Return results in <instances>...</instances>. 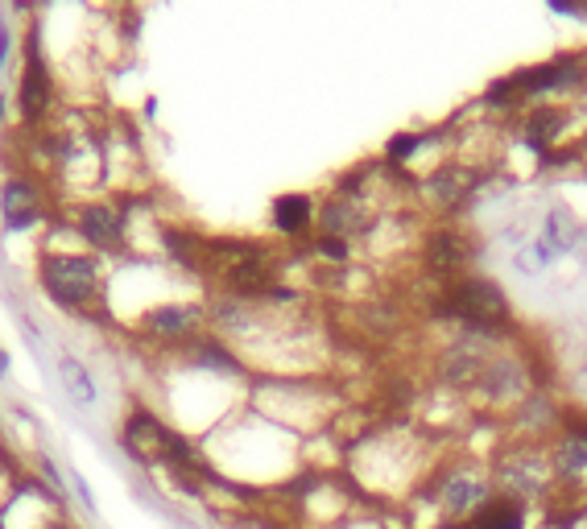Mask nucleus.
<instances>
[{"label": "nucleus", "mask_w": 587, "mask_h": 529, "mask_svg": "<svg viewBox=\"0 0 587 529\" xmlns=\"http://www.w3.org/2000/svg\"><path fill=\"white\" fill-rule=\"evenodd\" d=\"M38 286L58 310H87L100 298L104 265L91 253H46L38 261Z\"/></svg>", "instance_id": "obj_1"}, {"label": "nucleus", "mask_w": 587, "mask_h": 529, "mask_svg": "<svg viewBox=\"0 0 587 529\" xmlns=\"http://www.w3.org/2000/svg\"><path fill=\"white\" fill-rule=\"evenodd\" d=\"M492 496H497V484H492V468L484 463H472V459H455L435 476V496L430 501L439 505V513L455 525L472 521Z\"/></svg>", "instance_id": "obj_2"}, {"label": "nucleus", "mask_w": 587, "mask_h": 529, "mask_svg": "<svg viewBox=\"0 0 587 529\" xmlns=\"http://www.w3.org/2000/svg\"><path fill=\"white\" fill-rule=\"evenodd\" d=\"M54 108V71L42 46V13L29 17L21 38V83H17V112L25 129H38L46 112Z\"/></svg>", "instance_id": "obj_3"}, {"label": "nucleus", "mask_w": 587, "mask_h": 529, "mask_svg": "<svg viewBox=\"0 0 587 529\" xmlns=\"http://www.w3.org/2000/svg\"><path fill=\"white\" fill-rule=\"evenodd\" d=\"M492 484H497V496H509V501H542L554 484L550 459L538 447H513L492 463Z\"/></svg>", "instance_id": "obj_4"}, {"label": "nucleus", "mask_w": 587, "mask_h": 529, "mask_svg": "<svg viewBox=\"0 0 587 529\" xmlns=\"http://www.w3.org/2000/svg\"><path fill=\"white\" fill-rule=\"evenodd\" d=\"M203 323H207V306L166 298V302H153L149 310H141L137 331L145 339H158V344H191V339L203 335Z\"/></svg>", "instance_id": "obj_5"}, {"label": "nucleus", "mask_w": 587, "mask_h": 529, "mask_svg": "<svg viewBox=\"0 0 587 529\" xmlns=\"http://www.w3.org/2000/svg\"><path fill=\"white\" fill-rule=\"evenodd\" d=\"M451 310L468 327L497 331L509 319V298L497 282H488V277H459L451 286Z\"/></svg>", "instance_id": "obj_6"}, {"label": "nucleus", "mask_w": 587, "mask_h": 529, "mask_svg": "<svg viewBox=\"0 0 587 529\" xmlns=\"http://www.w3.org/2000/svg\"><path fill=\"white\" fill-rule=\"evenodd\" d=\"M75 236L91 248V253H120L129 240V220L125 207L112 199H91L75 207Z\"/></svg>", "instance_id": "obj_7"}, {"label": "nucleus", "mask_w": 587, "mask_h": 529, "mask_svg": "<svg viewBox=\"0 0 587 529\" xmlns=\"http://www.w3.org/2000/svg\"><path fill=\"white\" fill-rule=\"evenodd\" d=\"M0 220H5V232L9 236L34 232L46 220V199H42L38 178L9 174L5 182H0Z\"/></svg>", "instance_id": "obj_8"}, {"label": "nucleus", "mask_w": 587, "mask_h": 529, "mask_svg": "<svg viewBox=\"0 0 587 529\" xmlns=\"http://www.w3.org/2000/svg\"><path fill=\"white\" fill-rule=\"evenodd\" d=\"M472 393H484V401H492V406H521L530 397V368L517 356L492 352L480 368V381Z\"/></svg>", "instance_id": "obj_9"}, {"label": "nucleus", "mask_w": 587, "mask_h": 529, "mask_svg": "<svg viewBox=\"0 0 587 529\" xmlns=\"http://www.w3.org/2000/svg\"><path fill=\"white\" fill-rule=\"evenodd\" d=\"M546 459H550L554 484H563V488H583L587 484V434L575 422H567L559 430V439L550 443Z\"/></svg>", "instance_id": "obj_10"}, {"label": "nucleus", "mask_w": 587, "mask_h": 529, "mask_svg": "<svg viewBox=\"0 0 587 529\" xmlns=\"http://www.w3.org/2000/svg\"><path fill=\"white\" fill-rule=\"evenodd\" d=\"M269 224L277 236H286V240H302L306 232H311L319 224V207L311 195H302V191H290V195H277L273 207H269Z\"/></svg>", "instance_id": "obj_11"}, {"label": "nucleus", "mask_w": 587, "mask_h": 529, "mask_svg": "<svg viewBox=\"0 0 587 529\" xmlns=\"http://www.w3.org/2000/svg\"><path fill=\"white\" fill-rule=\"evenodd\" d=\"M455 529H530V509L521 501H509V496H492V501Z\"/></svg>", "instance_id": "obj_12"}, {"label": "nucleus", "mask_w": 587, "mask_h": 529, "mask_svg": "<svg viewBox=\"0 0 587 529\" xmlns=\"http://www.w3.org/2000/svg\"><path fill=\"white\" fill-rule=\"evenodd\" d=\"M583 240V228H579V220L567 211V207H554V211H546V220H542V244L550 248L554 257H563V253H571V248Z\"/></svg>", "instance_id": "obj_13"}, {"label": "nucleus", "mask_w": 587, "mask_h": 529, "mask_svg": "<svg viewBox=\"0 0 587 529\" xmlns=\"http://www.w3.org/2000/svg\"><path fill=\"white\" fill-rule=\"evenodd\" d=\"M58 372H63V385H67V393L79 401V406H96L100 389H96V381H91V372H87V364H83V360H75V356H63V364H58Z\"/></svg>", "instance_id": "obj_14"}, {"label": "nucleus", "mask_w": 587, "mask_h": 529, "mask_svg": "<svg viewBox=\"0 0 587 529\" xmlns=\"http://www.w3.org/2000/svg\"><path fill=\"white\" fill-rule=\"evenodd\" d=\"M430 261H435V269H459L463 261H468V248H463V236L451 232V228H439L435 236H430Z\"/></svg>", "instance_id": "obj_15"}, {"label": "nucleus", "mask_w": 587, "mask_h": 529, "mask_svg": "<svg viewBox=\"0 0 587 529\" xmlns=\"http://www.w3.org/2000/svg\"><path fill=\"white\" fill-rule=\"evenodd\" d=\"M554 261V253H550V248L542 244V240H530V244H525L521 248V253L513 257V265H517V273H525V277H538L546 265Z\"/></svg>", "instance_id": "obj_16"}, {"label": "nucleus", "mask_w": 587, "mask_h": 529, "mask_svg": "<svg viewBox=\"0 0 587 529\" xmlns=\"http://www.w3.org/2000/svg\"><path fill=\"white\" fill-rule=\"evenodd\" d=\"M315 253L335 261V265H344L352 257V248H348V240H339V236H315Z\"/></svg>", "instance_id": "obj_17"}, {"label": "nucleus", "mask_w": 587, "mask_h": 529, "mask_svg": "<svg viewBox=\"0 0 587 529\" xmlns=\"http://www.w3.org/2000/svg\"><path fill=\"white\" fill-rule=\"evenodd\" d=\"M9 54H13V25H9L5 9H0V75L9 67Z\"/></svg>", "instance_id": "obj_18"}, {"label": "nucleus", "mask_w": 587, "mask_h": 529, "mask_svg": "<svg viewBox=\"0 0 587 529\" xmlns=\"http://www.w3.org/2000/svg\"><path fill=\"white\" fill-rule=\"evenodd\" d=\"M71 484H75V492H79V505H83L87 513H96V501H91V488H87V480H83L79 472H71Z\"/></svg>", "instance_id": "obj_19"}, {"label": "nucleus", "mask_w": 587, "mask_h": 529, "mask_svg": "<svg viewBox=\"0 0 587 529\" xmlns=\"http://www.w3.org/2000/svg\"><path fill=\"white\" fill-rule=\"evenodd\" d=\"M5 112H9V96H5V91H0V120H5Z\"/></svg>", "instance_id": "obj_20"}, {"label": "nucleus", "mask_w": 587, "mask_h": 529, "mask_svg": "<svg viewBox=\"0 0 587 529\" xmlns=\"http://www.w3.org/2000/svg\"><path fill=\"white\" fill-rule=\"evenodd\" d=\"M5 372H9V356H5V352H0V377H5Z\"/></svg>", "instance_id": "obj_21"}, {"label": "nucleus", "mask_w": 587, "mask_h": 529, "mask_svg": "<svg viewBox=\"0 0 587 529\" xmlns=\"http://www.w3.org/2000/svg\"><path fill=\"white\" fill-rule=\"evenodd\" d=\"M54 529H71V525H54Z\"/></svg>", "instance_id": "obj_22"}, {"label": "nucleus", "mask_w": 587, "mask_h": 529, "mask_svg": "<svg viewBox=\"0 0 587 529\" xmlns=\"http://www.w3.org/2000/svg\"><path fill=\"white\" fill-rule=\"evenodd\" d=\"M0 529H5V525H0Z\"/></svg>", "instance_id": "obj_23"}]
</instances>
